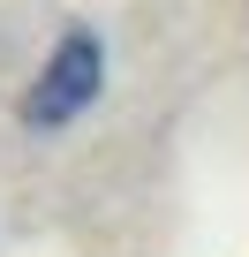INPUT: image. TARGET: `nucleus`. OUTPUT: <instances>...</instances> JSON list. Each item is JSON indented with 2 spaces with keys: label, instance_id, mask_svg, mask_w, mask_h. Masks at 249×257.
<instances>
[{
  "label": "nucleus",
  "instance_id": "1",
  "mask_svg": "<svg viewBox=\"0 0 249 257\" xmlns=\"http://www.w3.org/2000/svg\"><path fill=\"white\" fill-rule=\"evenodd\" d=\"M98 91H106V46L91 31H68L53 46V61L38 68L31 98H23V128H68L76 113L98 106Z\"/></svg>",
  "mask_w": 249,
  "mask_h": 257
}]
</instances>
